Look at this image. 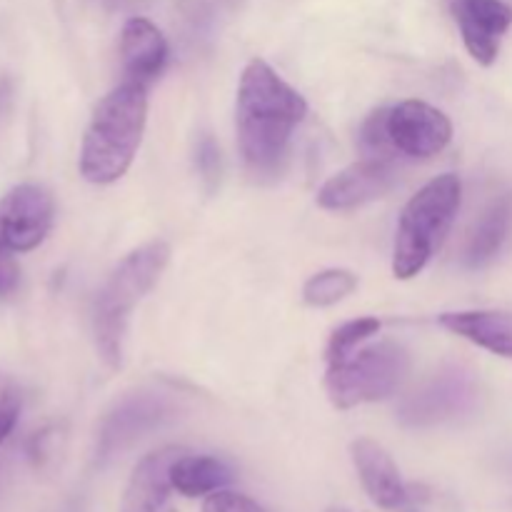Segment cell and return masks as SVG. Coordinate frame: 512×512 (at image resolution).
I'll use <instances>...</instances> for the list:
<instances>
[{"label": "cell", "mask_w": 512, "mask_h": 512, "mask_svg": "<svg viewBox=\"0 0 512 512\" xmlns=\"http://www.w3.org/2000/svg\"><path fill=\"white\" fill-rule=\"evenodd\" d=\"M308 115L303 95L285 83L265 60L245 65L238 85L235 125L243 160L255 173H270L288 153L295 128Z\"/></svg>", "instance_id": "6da1fadb"}, {"label": "cell", "mask_w": 512, "mask_h": 512, "mask_svg": "<svg viewBox=\"0 0 512 512\" xmlns=\"http://www.w3.org/2000/svg\"><path fill=\"white\" fill-rule=\"evenodd\" d=\"M148 120V88L123 80L93 110L83 145L80 175L93 185H110L133 165Z\"/></svg>", "instance_id": "7a4b0ae2"}, {"label": "cell", "mask_w": 512, "mask_h": 512, "mask_svg": "<svg viewBox=\"0 0 512 512\" xmlns=\"http://www.w3.org/2000/svg\"><path fill=\"white\" fill-rule=\"evenodd\" d=\"M170 260V245L153 240L133 250L108 275L93 303L95 348L108 368H120L123 343L135 305L150 293Z\"/></svg>", "instance_id": "3957f363"}, {"label": "cell", "mask_w": 512, "mask_h": 512, "mask_svg": "<svg viewBox=\"0 0 512 512\" xmlns=\"http://www.w3.org/2000/svg\"><path fill=\"white\" fill-rule=\"evenodd\" d=\"M463 200V183L455 173H445L425 183L400 215L393 248V273L410 280L425 270L450 233Z\"/></svg>", "instance_id": "277c9868"}, {"label": "cell", "mask_w": 512, "mask_h": 512, "mask_svg": "<svg viewBox=\"0 0 512 512\" xmlns=\"http://www.w3.org/2000/svg\"><path fill=\"white\" fill-rule=\"evenodd\" d=\"M410 373V355L393 340L353 350L348 358L328 365L325 393L338 410L358 408L390 398Z\"/></svg>", "instance_id": "5b68a950"}, {"label": "cell", "mask_w": 512, "mask_h": 512, "mask_svg": "<svg viewBox=\"0 0 512 512\" xmlns=\"http://www.w3.org/2000/svg\"><path fill=\"white\" fill-rule=\"evenodd\" d=\"M388 138L395 155L428 160L448 148L453 123L443 110L423 100H403L388 108Z\"/></svg>", "instance_id": "8992f818"}, {"label": "cell", "mask_w": 512, "mask_h": 512, "mask_svg": "<svg viewBox=\"0 0 512 512\" xmlns=\"http://www.w3.org/2000/svg\"><path fill=\"white\" fill-rule=\"evenodd\" d=\"M173 405V398L168 393H160V390H138V393L120 398L100 423V458H110V455L120 453L138 438H143L148 430L163 423L165 418H170Z\"/></svg>", "instance_id": "52a82bcc"}, {"label": "cell", "mask_w": 512, "mask_h": 512, "mask_svg": "<svg viewBox=\"0 0 512 512\" xmlns=\"http://www.w3.org/2000/svg\"><path fill=\"white\" fill-rule=\"evenodd\" d=\"M53 213V198L43 185H13L0 198V235L10 250L28 253L48 238Z\"/></svg>", "instance_id": "ba28073f"}, {"label": "cell", "mask_w": 512, "mask_h": 512, "mask_svg": "<svg viewBox=\"0 0 512 512\" xmlns=\"http://www.w3.org/2000/svg\"><path fill=\"white\" fill-rule=\"evenodd\" d=\"M478 398L473 375L460 368H448L433 375L423 388L415 390L400 405V420L408 425H435L453 420L470 410Z\"/></svg>", "instance_id": "9c48e42d"}, {"label": "cell", "mask_w": 512, "mask_h": 512, "mask_svg": "<svg viewBox=\"0 0 512 512\" xmlns=\"http://www.w3.org/2000/svg\"><path fill=\"white\" fill-rule=\"evenodd\" d=\"M395 180H398V168H395L393 158L365 155L358 163L333 175L318 190V205L323 210H333V213L355 210L388 195Z\"/></svg>", "instance_id": "30bf717a"}, {"label": "cell", "mask_w": 512, "mask_h": 512, "mask_svg": "<svg viewBox=\"0 0 512 512\" xmlns=\"http://www.w3.org/2000/svg\"><path fill=\"white\" fill-rule=\"evenodd\" d=\"M450 13L475 63L493 65L512 25L510 5L505 0H450Z\"/></svg>", "instance_id": "8fae6325"}, {"label": "cell", "mask_w": 512, "mask_h": 512, "mask_svg": "<svg viewBox=\"0 0 512 512\" xmlns=\"http://www.w3.org/2000/svg\"><path fill=\"white\" fill-rule=\"evenodd\" d=\"M168 63V40L148 18H130L120 33V65L123 80L150 88Z\"/></svg>", "instance_id": "7c38bea8"}, {"label": "cell", "mask_w": 512, "mask_h": 512, "mask_svg": "<svg viewBox=\"0 0 512 512\" xmlns=\"http://www.w3.org/2000/svg\"><path fill=\"white\" fill-rule=\"evenodd\" d=\"M350 458L358 470L363 490L378 508L398 510L408 503V488L400 478L398 465L383 445L370 438H358L350 445Z\"/></svg>", "instance_id": "4fadbf2b"}, {"label": "cell", "mask_w": 512, "mask_h": 512, "mask_svg": "<svg viewBox=\"0 0 512 512\" xmlns=\"http://www.w3.org/2000/svg\"><path fill=\"white\" fill-rule=\"evenodd\" d=\"M440 325L478 348L512 360V313L503 310H455L440 315Z\"/></svg>", "instance_id": "5bb4252c"}, {"label": "cell", "mask_w": 512, "mask_h": 512, "mask_svg": "<svg viewBox=\"0 0 512 512\" xmlns=\"http://www.w3.org/2000/svg\"><path fill=\"white\" fill-rule=\"evenodd\" d=\"M233 483V470L213 455L180 453L170 465V485L183 498H208Z\"/></svg>", "instance_id": "9a60e30c"}, {"label": "cell", "mask_w": 512, "mask_h": 512, "mask_svg": "<svg viewBox=\"0 0 512 512\" xmlns=\"http://www.w3.org/2000/svg\"><path fill=\"white\" fill-rule=\"evenodd\" d=\"M512 230V193L503 195V198L493 200L488 210L483 213V218L478 220L473 230V238L468 243V253L465 260L473 268H483L490 260L498 258V253L503 250V245L508 243Z\"/></svg>", "instance_id": "2e32d148"}, {"label": "cell", "mask_w": 512, "mask_h": 512, "mask_svg": "<svg viewBox=\"0 0 512 512\" xmlns=\"http://www.w3.org/2000/svg\"><path fill=\"white\" fill-rule=\"evenodd\" d=\"M358 288V275L345 268H328L315 273L303 285V300L310 308H330Z\"/></svg>", "instance_id": "e0dca14e"}, {"label": "cell", "mask_w": 512, "mask_h": 512, "mask_svg": "<svg viewBox=\"0 0 512 512\" xmlns=\"http://www.w3.org/2000/svg\"><path fill=\"white\" fill-rule=\"evenodd\" d=\"M380 333V320L378 318H358L348 320L340 328L333 330L328 340V350H325V358L330 363H338V360L348 358L353 350H358V345H363L365 340H370L373 335Z\"/></svg>", "instance_id": "ac0fdd59"}, {"label": "cell", "mask_w": 512, "mask_h": 512, "mask_svg": "<svg viewBox=\"0 0 512 512\" xmlns=\"http://www.w3.org/2000/svg\"><path fill=\"white\" fill-rule=\"evenodd\" d=\"M360 148L365 155H378V158H393L395 150L388 138V108H378L368 115L360 130Z\"/></svg>", "instance_id": "d6986e66"}, {"label": "cell", "mask_w": 512, "mask_h": 512, "mask_svg": "<svg viewBox=\"0 0 512 512\" xmlns=\"http://www.w3.org/2000/svg\"><path fill=\"white\" fill-rule=\"evenodd\" d=\"M20 408H23V393L20 385L10 375L0 373V445L5 443L13 428L18 425Z\"/></svg>", "instance_id": "ffe728a7"}, {"label": "cell", "mask_w": 512, "mask_h": 512, "mask_svg": "<svg viewBox=\"0 0 512 512\" xmlns=\"http://www.w3.org/2000/svg\"><path fill=\"white\" fill-rule=\"evenodd\" d=\"M200 512H268L263 505L250 500L248 495L233 493V490H218V493L208 495Z\"/></svg>", "instance_id": "44dd1931"}, {"label": "cell", "mask_w": 512, "mask_h": 512, "mask_svg": "<svg viewBox=\"0 0 512 512\" xmlns=\"http://www.w3.org/2000/svg\"><path fill=\"white\" fill-rule=\"evenodd\" d=\"M195 165H198L200 175H203L205 183L215 185L220 178V148L210 135H203L195 150Z\"/></svg>", "instance_id": "7402d4cb"}, {"label": "cell", "mask_w": 512, "mask_h": 512, "mask_svg": "<svg viewBox=\"0 0 512 512\" xmlns=\"http://www.w3.org/2000/svg\"><path fill=\"white\" fill-rule=\"evenodd\" d=\"M13 253L15 250H10V245L0 235V298L13 293L20 283V268L15 263Z\"/></svg>", "instance_id": "603a6c76"}, {"label": "cell", "mask_w": 512, "mask_h": 512, "mask_svg": "<svg viewBox=\"0 0 512 512\" xmlns=\"http://www.w3.org/2000/svg\"><path fill=\"white\" fill-rule=\"evenodd\" d=\"M105 8H113V10H133L143 5V0H100Z\"/></svg>", "instance_id": "cb8c5ba5"}, {"label": "cell", "mask_w": 512, "mask_h": 512, "mask_svg": "<svg viewBox=\"0 0 512 512\" xmlns=\"http://www.w3.org/2000/svg\"><path fill=\"white\" fill-rule=\"evenodd\" d=\"M325 512H348V510H343V508H328Z\"/></svg>", "instance_id": "d4e9b609"}]
</instances>
